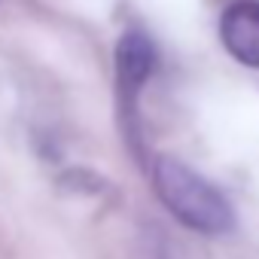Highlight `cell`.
<instances>
[{"instance_id":"obj_3","label":"cell","mask_w":259,"mask_h":259,"mask_svg":"<svg viewBox=\"0 0 259 259\" xmlns=\"http://www.w3.org/2000/svg\"><path fill=\"white\" fill-rule=\"evenodd\" d=\"M156 70V46L147 34L141 31H128L119 37L116 46V73H119V85L128 98V104L135 101L138 89L150 79V73Z\"/></svg>"},{"instance_id":"obj_2","label":"cell","mask_w":259,"mask_h":259,"mask_svg":"<svg viewBox=\"0 0 259 259\" xmlns=\"http://www.w3.org/2000/svg\"><path fill=\"white\" fill-rule=\"evenodd\" d=\"M220 40L235 61L247 67H259V4L256 0H241V4L223 13Z\"/></svg>"},{"instance_id":"obj_1","label":"cell","mask_w":259,"mask_h":259,"mask_svg":"<svg viewBox=\"0 0 259 259\" xmlns=\"http://www.w3.org/2000/svg\"><path fill=\"white\" fill-rule=\"evenodd\" d=\"M153 186L162 198V204L189 229L204 235L229 232L235 217L229 201L192 168H186L180 159L162 156L153 165Z\"/></svg>"}]
</instances>
